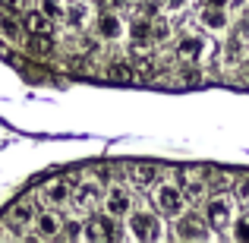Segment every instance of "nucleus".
<instances>
[{
  "label": "nucleus",
  "mask_w": 249,
  "mask_h": 243,
  "mask_svg": "<svg viewBox=\"0 0 249 243\" xmlns=\"http://www.w3.org/2000/svg\"><path fill=\"white\" fill-rule=\"evenodd\" d=\"M152 202L164 218H177V215L186 208V196H183V189H180L177 180H161L152 193Z\"/></svg>",
  "instance_id": "1"
},
{
  "label": "nucleus",
  "mask_w": 249,
  "mask_h": 243,
  "mask_svg": "<svg viewBox=\"0 0 249 243\" xmlns=\"http://www.w3.org/2000/svg\"><path fill=\"white\" fill-rule=\"evenodd\" d=\"M82 237L85 240H123L126 237V231L120 227V218H114V215H95L91 212L89 218H85V224H82Z\"/></svg>",
  "instance_id": "2"
},
{
  "label": "nucleus",
  "mask_w": 249,
  "mask_h": 243,
  "mask_svg": "<svg viewBox=\"0 0 249 243\" xmlns=\"http://www.w3.org/2000/svg\"><path fill=\"white\" fill-rule=\"evenodd\" d=\"M126 221H129V227H126V234L133 240H158V237H164V231H161V218H155V212H148V208H129V215H126Z\"/></svg>",
  "instance_id": "3"
},
{
  "label": "nucleus",
  "mask_w": 249,
  "mask_h": 243,
  "mask_svg": "<svg viewBox=\"0 0 249 243\" xmlns=\"http://www.w3.org/2000/svg\"><path fill=\"white\" fill-rule=\"evenodd\" d=\"M35 202L41 208H67V206H73V180H63V177L48 180L44 187H38Z\"/></svg>",
  "instance_id": "4"
},
{
  "label": "nucleus",
  "mask_w": 249,
  "mask_h": 243,
  "mask_svg": "<svg viewBox=\"0 0 249 243\" xmlns=\"http://www.w3.org/2000/svg\"><path fill=\"white\" fill-rule=\"evenodd\" d=\"M101 199H104V183L98 177H85L79 187H73V206L82 212H95Z\"/></svg>",
  "instance_id": "5"
},
{
  "label": "nucleus",
  "mask_w": 249,
  "mask_h": 243,
  "mask_svg": "<svg viewBox=\"0 0 249 243\" xmlns=\"http://www.w3.org/2000/svg\"><path fill=\"white\" fill-rule=\"evenodd\" d=\"M231 221H233V202L227 199L224 193H221V196H212V199H208V206H205V224L214 227V231H227V227H231Z\"/></svg>",
  "instance_id": "6"
},
{
  "label": "nucleus",
  "mask_w": 249,
  "mask_h": 243,
  "mask_svg": "<svg viewBox=\"0 0 249 243\" xmlns=\"http://www.w3.org/2000/svg\"><path fill=\"white\" fill-rule=\"evenodd\" d=\"M63 231V218L57 215V208H41V212H35V218H32V237L38 240H54L60 237Z\"/></svg>",
  "instance_id": "7"
},
{
  "label": "nucleus",
  "mask_w": 249,
  "mask_h": 243,
  "mask_svg": "<svg viewBox=\"0 0 249 243\" xmlns=\"http://www.w3.org/2000/svg\"><path fill=\"white\" fill-rule=\"evenodd\" d=\"M101 206H104V212L114 215V218H126L129 208H133V193H129V187H123V183H114V187L104 193Z\"/></svg>",
  "instance_id": "8"
},
{
  "label": "nucleus",
  "mask_w": 249,
  "mask_h": 243,
  "mask_svg": "<svg viewBox=\"0 0 249 243\" xmlns=\"http://www.w3.org/2000/svg\"><path fill=\"white\" fill-rule=\"evenodd\" d=\"M95 35L101 38V41H120V38L126 35V25H123V19L117 16L114 10H107L95 19Z\"/></svg>",
  "instance_id": "9"
},
{
  "label": "nucleus",
  "mask_w": 249,
  "mask_h": 243,
  "mask_svg": "<svg viewBox=\"0 0 249 243\" xmlns=\"http://www.w3.org/2000/svg\"><path fill=\"white\" fill-rule=\"evenodd\" d=\"M174 234L183 240H196V237H208V224L205 218H199V215H177V224H174Z\"/></svg>",
  "instance_id": "10"
},
{
  "label": "nucleus",
  "mask_w": 249,
  "mask_h": 243,
  "mask_svg": "<svg viewBox=\"0 0 249 243\" xmlns=\"http://www.w3.org/2000/svg\"><path fill=\"white\" fill-rule=\"evenodd\" d=\"M32 218H35V208H32L29 199H22V202H16V206L10 208V215H6V224H10L16 234H25V227L32 224Z\"/></svg>",
  "instance_id": "11"
},
{
  "label": "nucleus",
  "mask_w": 249,
  "mask_h": 243,
  "mask_svg": "<svg viewBox=\"0 0 249 243\" xmlns=\"http://www.w3.org/2000/svg\"><path fill=\"white\" fill-rule=\"evenodd\" d=\"M177 183H180L183 196L193 199V202H199L202 196H205V180H202L196 170H180V174H177Z\"/></svg>",
  "instance_id": "12"
},
{
  "label": "nucleus",
  "mask_w": 249,
  "mask_h": 243,
  "mask_svg": "<svg viewBox=\"0 0 249 243\" xmlns=\"http://www.w3.org/2000/svg\"><path fill=\"white\" fill-rule=\"evenodd\" d=\"M126 180L133 183L136 189L152 187V183L158 180V168H155V164H129L126 168Z\"/></svg>",
  "instance_id": "13"
},
{
  "label": "nucleus",
  "mask_w": 249,
  "mask_h": 243,
  "mask_svg": "<svg viewBox=\"0 0 249 243\" xmlns=\"http://www.w3.org/2000/svg\"><path fill=\"white\" fill-rule=\"evenodd\" d=\"M202 48H205V41H202L199 35H183L180 41H177V57L180 60H196V57L202 54Z\"/></svg>",
  "instance_id": "14"
},
{
  "label": "nucleus",
  "mask_w": 249,
  "mask_h": 243,
  "mask_svg": "<svg viewBox=\"0 0 249 243\" xmlns=\"http://www.w3.org/2000/svg\"><path fill=\"white\" fill-rule=\"evenodd\" d=\"M63 22H67L70 29H82V25L89 22V6L79 3V0L67 3V10H63Z\"/></svg>",
  "instance_id": "15"
},
{
  "label": "nucleus",
  "mask_w": 249,
  "mask_h": 243,
  "mask_svg": "<svg viewBox=\"0 0 249 243\" xmlns=\"http://www.w3.org/2000/svg\"><path fill=\"white\" fill-rule=\"evenodd\" d=\"M22 22H25V29H29V32H41V35H51V22H54V19L44 16L41 10H29V13H22Z\"/></svg>",
  "instance_id": "16"
},
{
  "label": "nucleus",
  "mask_w": 249,
  "mask_h": 243,
  "mask_svg": "<svg viewBox=\"0 0 249 243\" xmlns=\"http://www.w3.org/2000/svg\"><path fill=\"white\" fill-rule=\"evenodd\" d=\"M202 25L205 29H212V32H221V29H227V16H224V6H208V10H202Z\"/></svg>",
  "instance_id": "17"
},
{
  "label": "nucleus",
  "mask_w": 249,
  "mask_h": 243,
  "mask_svg": "<svg viewBox=\"0 0 249 243\" xmlns=\"http://www.w3.org/2000/svg\"><path fill=\"white\" fill-rule=\"evenodd\" d=\"M0 35H3L6 41H19V35H22V29H19V22L13 19V13L3 10V6H0Z\"/></svg>",
  "instance_id": "18"
},
{
  "label": "nucleus",
  "mask_w": 249,
  "mask_h": 243,
  "mask_svg": "<svg viewBox=\"0 0 249 243\" xmlns=\"http://www.w3.org/2000/svg\"><path fill=\"white\" fill-rule=\"evenodd\" d=\"M25 48H29L35 57H44V54H51V48H54V44H51V35L32 32V35H29V41H25Z\"/></svg>",
  "instance_id": "19"
},
{
  "label": "nucleus",
  "mask_w": 249,
  "mask_h": 243,
  "mask_svg": "<svg viewBox=\"0 0 249 243\" xmlns=\"http://www.w3.org/2000/svg\"><path fill=\"white\" fill-rule=\"evenodd\" d=\"M129 35H133V41H148V38H152V22H148V16H136L133 25H129Z\"/></svg>",
  "instance_id": "20"
},
{
  "label": "nucleus",
  "mask_w": 249,
  "mask_h": 243,
  "mask_svg": "<svg viewBox=\"0 0 249 243\" xmlns=\"http://www.w3.org/2000/svg\"><path fill=\"white\" fill-rule=\"evenodd\" d=\"M227 231H231V237H233V240L249 243V215H243V218H233Z\"/></svg>",
  "instance_id": "21"
},
{
  "label": "nucleus",
  "mask_w": 249,
  "mask_h": 243,
  "mask_svg": "<svg viewBox=\"0 0 249 243\" xmlns=\"http://www.w3.org/2000/svg\"><path fill=\"white\" fill-rule=\"evenodd\" d=\"M38 10H41L44 16H51V19H63L67 3H63V0H38Z\"/></svg>",
  "instance_id": "22"
},
{
  "label": "nucleus",
  "mask_w": 249,
  "mask_h": 243,
  "mask_svg": "<svg viewBox=\"0 0 249 243\" xmlns=\"http://www.w3.org/2000/svg\"><path fill=\"white\" fill-rule=\"evenodd\" d=\"M107 79H114V82H129V79H133V73H129L126 63H110V67H107Z\"/></svg>",
  "instance_id": "23"
},
{
  "label": "nucleus",
  "mask_w": 249,
  "mask_h": 243,
  "mask_svg": "<svg viewBox=\"0 0 249 243\" xmlns=\"http://www.w3.org/2000/svg\"><path fill=\"white\" fill-rule=\"evenodd\" d=\"M82 224H85V218H70V221H63V231L60 234H67L70 240H79L82 237Z\"/></svg>",
  "instance_id": "24"
},
{
  "label": "nucleus",
  "mask_w": 249,
  "mask_h": 243,
  "mask_svg": "<svg viewBox=\"0 0 249 243\" xmlns=\"http://www.w3.org/2000/svg\"><path fill=\"white\" fill-rule=\"evenodd\" d=\"M199 79H202V73H199V70H193V67H186L180 73V82L183 85H193V82H199Z\"/></svg>",
  "instance_id": "25"
},
{
  "label": "nucleus",
  "mask_w": 249,
  "mask_h": 243,
  "mask_svg": "<svg viewBox=\"0 0 249 243\" xmlns=\"http://www.w3.org/2000/svg\"><path fill=\"white\" fill-rule=\"evenodd\" d=\"M237 199H240V202H243V206L249 208V177L237 183Z\"/></svg>",
  "instance_id": "26"
},
{
  "label": "nucleus",
  "mask_w": 249,
  "mask_h": 243,
  "mask_svg": "<svg viewBox=\"0 0 249 243\" xmlns=\"http://www.w3.org/2000/svg\"><path fill=\"white\" fill-rule=\"evenodd\" d=\"M183 3H186V0H161V6H167V10H180Z\"/></svg>",
  "instance_id": "27"
},
{
  "label": "nucleus",
  "mask_w": 249,
  "mask_h": 243,
  "mask_svg": "<svg viewBox=\"0 0 249 243\" xmlns=\"http://www.w3.org/2000/svg\"><path fill=\"white\" fill-rule=\"evenodd\" d=\"M104 3H107L110 10H123V6H126V0H104Z\"/></svg>",
  "instance_id": "28"
},
{
  "label": "nucleus",
  "mask_w": 249,
  "mask_h": 243,
  "mask_svg": "<svg viewBox=\"0 0 249 243\" xmlns=\"http://www.w3.org/2000/svg\"><path fill=\"white\" fill-rule=\"evenodd\" d=\"M208 6H227V0H208Z\"/></svg>",
  "instance_id": "29"
},
{
  "label": "nucleus",
  "mask_w": 249,
  "mask_h": 243,
  "mask_svg": "<svg viewBox=\"0 0 249 243\" xmlns=\"http://www.w3.org/2000/svg\"><path fill=\"white\" fill-rule=\"evenodd\" d=\"M243 82H249V63H246V70H243Z\"/></svg>",
  "instance_id": "30"
}]
</instances>
